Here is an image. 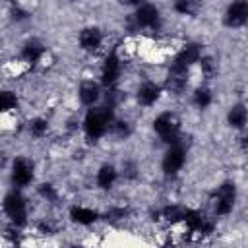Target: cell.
Masks as SVG:
<instances>
[{
  "instance_id": "6da1fadb",
  "label": "cell",
  "mask_w": 248,
  "mask_h": 248,
  "mask_svg": "<svg viewBox=\"0 0 248 248\" xmlns=\"http://www.w3.org/2000/svg\"><path fill=\"white\" fill-rule=\"evenodd\" d=\"M116 110L105 103H101L99 107L87 108L85 114L79 118V132L83 134V138L87 141H101L107 140L108 136V128L112 124V120L116 118Z\"/></svg>"
},
{
  "instance_id": "7a4b0ae2",
  "label": "cell",
  "mask_w": 248,
  "mask_h": 248,
  "mask_svg": "<svg viewBox=\"0 0 248 248\" xmlns=\"http://www.w3.org/2000/svg\"><path fill=\"white\" fill-rule=\"evenodd\" d=\"M128 23L132 31H140L143 33V37H155L157 33L163 31L165 16L157 4L143 2L134 6V10L128 16Z\"/></svg>"
},
{
  "instance_id": "3957f363",
  "label": "cell",
  "mask_w": 248,
  "mask_h": 248,
  "mask_svg": "<svg viewBox=\"0 0 248 248\" xmlns=\"http://www.w3.org/2000/svg\"><path fill=\"white\" fill-rule=\"evenodd\" d=\"M0 207H2V213L4 217L8 219L10 225L25 231L31 223V203L27 200V196L23 194V190H8L4 196H2V202H0Z\"/></svg>"
},
{
  "instance_id": "277c9868",
  "label": "cell",
  "mask_w": 248,
  "mask_h": 248,
  "mask_svg": "<svg viewBox=\"0 0 248 248\" xmlns=\"http://www.w3.org/2000/svg\"><path fill=\"white\" fill-rule=\"evenodd\" d=\"M151 130L157 136V140L167 147V145H174V143H186L184 138V122L180 118L178 112L174 110H161L153 122H151Z\"/></svg>"
},
{
  "instance_id": "5b68a950",
  "label": "cell",
  "mask_w": 248,
  "mask_h": 248,
  "mask_svg": "<svg viewBox=\"0 0 248 248\" xmlns=\"http://www.w3.org/2000/svg\"><path fill=\"white\" fill-rule=\"evenodd\" d=\"M76 43H78V48H79L83 54H87V56H99V60L114 48V46L108 48L110 39H108L107 31H105L101 25H97V23L83 25V27L78 31Z\"/></svg>"
},
{
  "instance_id": "8992f818",
  "label": "cell",
  "mask_w": 248,
  "mask_h": 248,
  "mask_svg": "<svg viewBox=\"0 0 248 248\" xmlns=\"http://www.w3.org/2000/svg\"><path fill=\"white\" fill-rule=\"evenodd\" d=\"M236 200H238V186L234 180H223L219 182L211 196H209V211H211V217L213 219H225L229 217L232 211H234V205H236Z\"/></svg>"
},
{
  "instance_id": "52a82bcc",
  "label": "cell",
  "mask_w": 248,
  "mask_h": 248,
  "mask_svg": "<svg viewBox=\"0 0 248 248\" xmlns=\"http://www.w3.org/2000/svg\"><path fill=\"white\" fill-rule=\"evenodd\" d=\"M8 176H10L12 188H16V190L31 188L35 184V180H37V165L27 155H16L10 161Z\"/></svg>"
},
{
  "instance_id": "ba28073f",
  "label": "cell",
  "mask_w": 248,
  "mask_h": 248,
  "mask_svg": "<svg viewBox=\"0 0 248 248\" xmlns=\"http://www.w3.org/2000/svg\"><path fill=\"white\" fill-rule=\"evenodd\" d=\"M188 165V145L186 143H174L167 145L165 151L161 153L159 161V170L165 178H176L182 174L184 167Z\"/></svg>"
},
{
  "instance_id": "9c48e42d",
  "label": "cell",
  "mask_w": 248,
  "mask_h": 248,
  "mask_svg": "<svg viewBox=\"0 0 248 248\" xmlns=\"http://www.w3.org/2000/svg\"><path fill=\"white\" fill-rule=\"evenodd\" d=\"M124 72H126V64L114 54V50H110L108 54H105L99 62V72H97V79L101 81V85L105 89H112V87H120L122 79H124Z\"/></svg>"
},
{
  "instance_id": "30bf717a",
  "label": "cell",
  "mask_w": 248,
  "mask_h": 248,
  "mask_svg": "<svg viewBox=\"0 0 248 248\" xmlns=\"http://www.w3.org/2000/svg\"><path fill=\"white\" fill-rule=\"evenodd\" d=\"M103 97H105V87L101 85V81L95 76H87V78H81L78 81L76 99L85 110L99 107L103 103Z\"/></svg>"
},
{
  "instance_id": "8fae6325",
  "label": "cell",
  "mask_w": 248,
  "mask_h": 248,
  "mask_svg": "<svg viewBox=\"0 0 248 248\" xmlns=\"http://www.w3.org/2000/svg\"><path fill=\"white\" fill-rule=\"evenodd\" d=\"M163 97H165L163 85H161V81H155L153 78H143L141 81H138L136 91H134V101L143 110H149L155 105H159V101Z\"/></svg>"
},
{
  "instance_id": "7c38bea8",
  "label": "cell",
  "mask_w": 248,
  "mask_h": 248,
  "mask_svg": "<svg viewBox=\"0 0 248 248\" xmlns=\"http://www.w3.org/2000/svg\"><path fill=\"white\" fill-rule=\"evenodd\" d=\"M66 219L72 223V225H78V227H93L101 221V209L99 207H93V205H87V203H72L66 211Z\"/></svg>"
},
{
  "instance_id": "4fadbf2b",
  "label": "cell",
  "mask_w": 248,
  "mask_h": 248,
  "mask_svg": "<svg viewBox=\"0 0 248 248\" xmlns=\"http://www.w3.org/2000/svg\"><path fill=\"white\" fill-rule=\"evenodd\" d=\"M221 21L231 31L242 29L248 23V2L246 0H234V2L227 4L223 10V16H221Z\"/></svg>"
},
{
  "instance_id": "5bb4252c",
  "label": "cell",
  "mask_w": 248,
  "mask_h": 248,
  "mask_svg": "<svg viewBox=\"0 0 248 248\" xmlns=\"http://www.w3.org/2000/svg\"><path fill=\"white\" fill-rule=\"evenodd\" d=\"M118 180H120V170L114 163L105 161L95 169L93 182H95V188L99 192H110L118 184Z\"/></svg>"
},
{
  "instance_id": "9a60e30c",
  "label": "cell",
  "mask_w": 248,
  "mask_h": 248,
  "mask_svg": "<svg viewBox=\"0 0 248 248\" xmlns=\"http://www.w3.org/2000/svg\"><path fill=\"white\" fill-rule=\"evenodd\" d=\"M186 207H188V205L182 203V202H167V203L159 205L161 223H165L167 227H178V225H182Z\"/></svg>"
},
{
  "instance_id": "2e32d148",
  "label": "cell",
  "mask_w": 248,
  "mask_h": 248,
  "mask_svg": "<svg viewBox=\"0 0 248 248\" xmlns=\"http://www.w3.org/2000/svg\"><path fill=\"white\" fill-rule=\"evenodd\" d=\"M25 132L29 138H33L35 141H41V140H46L52 132V122L48 116H43V114H35L31 116L27 122H25Z\"/></svg>"
},
{
  "instance_id": "e0dca14e",
  "label": "cell",
  "mask_w": 248,
  "mask_h": 248,
  "mask_svg": "<svg viewBox=\"0 0 248 248\" xmlns=\"http://www.w3.org/2000/svg\"><path fill=\"white\" fill-rule=\"evenodd\" d=\"M225 122L232 132H244L248 124V110L244 103H232L225 114Z\"/></svg>"
},
{
  "instance_id": "ac0fdd59",
  "label": "cell",
  "mask_w": 248,
  "mask_h": 248,
  "mask_svg": "<svg viewBox=\"0 0 248 248\" xmlns=\"http://www.w3.org/2000/svg\"><path fill=\"white\" fill-rule=\"evenodd\" d=\"M215 101V95H213V89L205 83H196L192 85L190 89V105L198 110H207Z\"/></svg>"
},
{
  "instance_id": "d6986e66",
  "label": "cell",
  "mask_w": 248,
  "mask_h": 248,
  "mask_svg": "<svg viewBox=\"0 0 248 248\" xmlns=\"http://www.w3.org/2000/svg\"><path fill=\"white\" fill-rule=\"evenodd\" d=\"M194 70H198V74H200V79H202L200 83H205L207 85L209 81L217 79V76H219V60L213 54L203 52Z\"/></svg>"
},
{
  "instance_id": "ffe728a7",
  "label": "cell",
  "mask_w": 248,
  "mask_h": 248,
  "mask_svg": "<svg viewBox=\"0 0 248 248\" xmlns=\"http://www.w3.org/2000/svg\"><path fill=\"white\" fill-rule=\"evenodd\" d=\"M19 108V95L14 89H0V114Z\"/></svg>"
},
{
  "instance_id": "44dd1931",
  "label": "cell",
  "mask_w": 248,
  "mask_h": 248,
  "mask_svg": "<svg viewBox=\"0 0 248 248\" xmlns=\"http://www.w3.org/2000/svg\"><path fill=\"white\" fill-rule=\"evenodd\" d=\"M198 4L196 2H190V0H178V2H174L172 4V12L176 14V16H196V12H198Z\"/></svg>"
},
{
  "instance_id": "7402d4cb",
  "label": "cell",
  "mask_w": 248,
  "mask_h": 248,
  "mask_svg": "<svg viewBox=\"0 0 248 248\" xmlns=\"http://www.w3.org/2000/svg\"><path fill=\"white\" fill-rule=\"evenodd\" d=\"M66 248H85V246H83L81 242H70V244H68Z\"/></svg>"
},
{
  "instance_id": "603a6c76",
  "label": "cell",
  "mask_w": 248,
  "mask_h": 248,
  "mask_svg": "<svg viewBox=\"0 0 248 248\" xmlns=\"http://www.w3.org/2000/svg\"><path fill=\"white\" fill-rule=\"evenodd\" d=\"M0 169H2V163H0Z\"/></svg>"
},
{
  "instance_id": "cb8c5ba5",
  "label": "cell",
  "mask_w": 248,
  "mask_h": 248,
  "mask_svg": "<svg viewBox=\"0 0 248 248\" xmlns=\"http://www.w3.org/2000/svg\"><path fill=\"white\" fill-rule=\"evenodd\" d=\"M0 138H2V134H0Z\"/></svg>"
}]
</instances>
